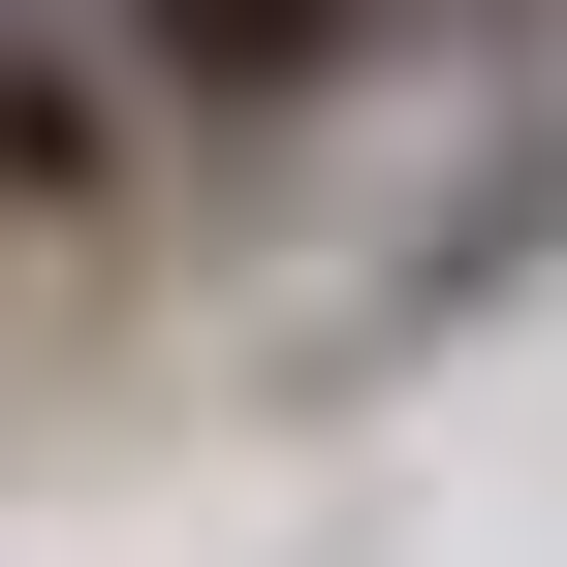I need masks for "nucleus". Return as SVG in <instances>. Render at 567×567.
Returning <instances> with one entry per match:
<instances>
[{"mask_svg":"<svg viewBox=\"0 0 567 567\" xmlns=\"http://www.w3.org/2000/svg\"><path fill=\"white\" fill-rule=\"evenodd\" d=\"M410 0H126V63L158 95H316V63H379Z\"/></svg>","mask_w":567,"mask_h":567,"instance_id":"f257e3e1","label":"nucleus"}]
</instances>
